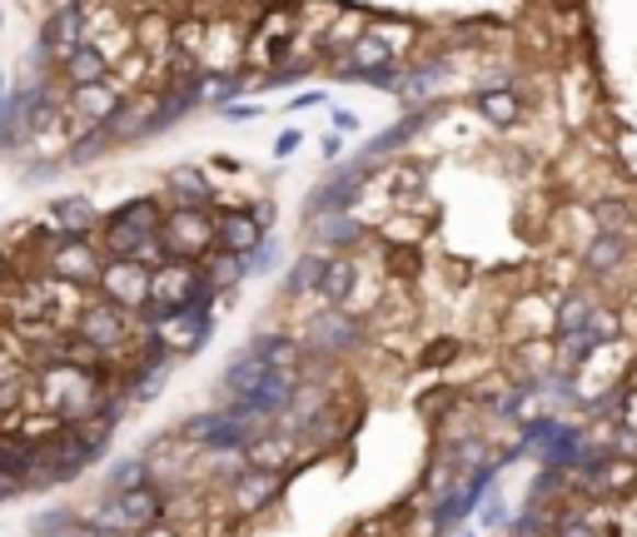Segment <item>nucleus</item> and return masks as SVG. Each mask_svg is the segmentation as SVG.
Listing matches in <instances>:
<instances>
[{
    "instance_id": "obj_3",
    "label": "nucleus",
    "mask_w": 637,
    "mask_h": 537,
    "mask_svg": "<svg viewBox=\"0 0 637 537\" xmlns=\"http://www.w3.org/2000/svg\"><path fill=\"white\" fill-rule=\"evenodd\" d=\"M209 329H215V313L209 309H174V313L140 319V333L150 339V349H160L164 358H184V354H195V349H205Z\"/></svg>"
},
{
    "instance_id": "obj_11",
    "label": "nucleus",
    "mask_w": 637,
    "mask_h": 537,
    "mask_svg": "<svg viewBox=\"0 0 637 537\" xmlns=\"http://www.w3.org/2000/svg\"><path fill=\"white\" fill-rule=\"evenodd\" d=\"M100 209H95V199L90 194H60L50 209L41 215V225L50 229L55 239H95V229H100Z\"/></svg>"
},
{
    "instance_id": "obj_1",
    "label": "nucleus",
    "mask_w": 637,
    "mask_h": 537,
    "mask_svg": "<svg viewBox=\"0 0 637 537\" xmlns=\"http://www.w3.org/2000/svg\"><path fill=\"white\" fill-rule=\"evenodd\" d=\"M110 384L115 378H100V374H86V368H70V364H41L31 378V409L35 413H50L55 423H80L90 413H100L105 403Z\"/></svg>"
},
{
    "instance_id": "obj_14",
    "label": "nucleus",
    "mask_w": 637,
    "mask_h": 537,
    "mask_svg": "<svg viewBox=\"0 0 637 537\" xmlns=\"http://www.w3.org/2000/svg\"><path fill=\"white\" fill-rule=\"evenodd\" d=\"M239 354H249L254 364H264V368H294V374H304V344L294 339V333H284V329L254 333Z\"/></svg>"
},
{
    "instance_id": "obj_28",
    "label": "nucleus",
    "mask_w": 637,
    "mask_h": 537,
    "mask_svg": "<svg viewBox=\"0 0 637 537\" xmlns=\"http://www.w3.org/2000/svg\"><path fill=\"white\" fill-rule=\"evenodd\" d=\"M498 523H508V503L498 493H488L484 498V513H478V527L474 533H488V527H498Z\"/></svg>"
},
{
    "instance_id": "obj_8",
    "label": "nucleus",
    "mask_w": 637,
    "mask_h": 537,
    "mask_svg": "<svg viewBox=\"0 0 637 537\" xmlns=\"http://www.w3.org/2000/svg\"><path fill=\"white\" fill-rule=\"evenodd\" d=\"M280 493H284V478L254 473V468H239V473L229 478L225 488H219V503H225V513H229V517L249 523V517L270 513V507L280 503Z\"/></svg>"
},
{
    "instance_id": "obj_31",
    "label": "nucleus",
    "mask_w": 637,
    "mask_h": 537,
    "mask_svg": "<svg viewBox=\"0 0 637 537\" xmlns=\"http://www.w3.org/2000/svg\"><path fill=\"white\" fill-rule=\"evenodd\" d=\"M135 537H190V527H180V523H155V527H145V533H135Z\"/></svg>"
},
{
    "instance_id": "obj_23",
    "label": "nucleus",
    "mask_w": 637,
    "mask_h": 537,
    "mask_svg": "<svg viewBox=\"0 0 637 537\" xmlns=\"http://www.w3.org/2000/svg\"><path fill=\"white\" fill-rule=\"evenodd\" d=\"M588 339H593V349L603 344H623V313H617V304H593V313H588Z\"/></svg>"
},
{
    "instance_id": "obj_30",
    "label": "nucleus",
    "mask_w": 637,
    "mask_h": 537,
    "mask_svg": "<svg viewBox=\"0 0 637 537\" xmlns=\"http://www.w3.org/2000/svg\"><path fill=\"white\" fill-rule=\"evenodd\" d=\"M31 488H25V478H11V473H0V507L15 503V498H25Z\"/></svg>"
},
{
    "instance_id": "obj_27",
    "label": "nucleus",
    "mask_w": 637,
    "mask_h": 537,
    "mask_svg": "<svg viewBox=\"0 0 637 537\" xmlns=\"http://www.w3.org/2000/svg\"><path fill=\"white\" fill-rule=\"evenodd\" d=\"M195 105H229V95L239 90L235 76H195Z\"/></svg>"
},
{
    "instance_id": "obj_7",
    "label": "nucleus",
    "mask_w": 637,
    "mask_h": 537,
    "mask_svg": "<svg viewBox=\"0 0 637 537\" xmlns=\"http://www.w3.org/2000/svg\"><path fill=\"white\" fill-rule=\"evenodd\" d=\"M120 100H125V90L115 85V80H95V85H80V90H66V129H70V140L76 135H90V129H100L110 115L120 110Z\"/></svg>"
},
{
    "instance_id": "obj_5",
    "label": "nucleus",
    "mask_w": 637,
    "mask_h": 537,
    "mask_svg": "<svg viewBox=\"0 0 637 537\" xmlns=\"http://www.w3.org/2000/svg\"><path fill=\"white\" fill-rule=\"evenodd\" d=\"M160 244H164V254H170V259L200 264V259L215 249V209H170V205H164Z\"/></svg>"
},
{
    "instance_id": "obj_4",
    "label": "nucleus",
    "mask_w": 637,
    "mask_h": 537,
    "mask_svg": "<svg viewBox=\"0 0 637 537\" xmlns=\"http://www.w3.org/2000/svg\"><path fill=\"white\" fill-rule=\"evenodd\" d=\"M364 319H354V313H344V309H314V319L304 323L294 339L304 344V358H344V354H354L359 344H364Z\"/></svg>"
},
{
    "instance_id": "obj_18",
    "label": "nucleus",
    "mask_w": 637,
    "mask_h": 537,
    "mask_svg": "<svg viewBox=\"0 0 637 537\" xmlns=\"http://www.w3.org/2000/svg\"><path fill=\"white\" fill-rule=\"evenodd\" d=\"M349 55H354V60L344 65V76H359V80H389L394 60H399V55H394L384 41H374V35H359V45Z\"/></svg>"
},
{
    "instance_id": "obj_21",
    "label": "nucleus",
    "mask_w": 637,
    "mask_h": 537,
    "mask_svg": "<svg viewBox=\"0 0 637 537\" xmlns=\"http://www.w3.org/2000/svg\"><path fill=\"white\" fill-rule=\"evenodd\" d=\"M200 279H205L215 294H229V289H239L249 274H244V259L239 254H219V249H209V254L200 259Z\"/></svg>"
},
{
    "instance_id": "obj_6",
    "label": "nucleus",
    "mask_w": 637,
    "mask_h": 537,
    "mask_svg": "<svg viewBox=\"0 0 637 537\" xmlns=\"http://www.w3.org/2000/svg\"><path fill=\"white\" fill-rule=\"evenodd\" d=\"M90 294L140 319L145 304H150V268L135 264V259H105L100 264V279L90 284Z\"/></svg>"
},
{
    "instance_id": "obj_26",
    "label": "nucleus",
    "mask_w": 637,
    "mask_h": 537,
    "mask_svg": "<svg viewBox=\"0 0 637 537\" xmlns=\"http://www.w3.org/2000/svg\"><path fill=\"white\" fill-rule=\"evenodd\" d=\"M105 150H110V140L100 135V129H90V135H76V140L66 145V160H60V164H76V170H86V164H95Z\"/></svg>"
},
{
    "instance_id": "obj_25",
    "label": "nucleus",
    "mask_w": 637,
    "mask_h": 537,
    "mask_svg": "<svg viewBox=\"0 0 637 537\" xmlns=\"http://www.w3.org/2000/svg\"><path fill=\"white\" fill-rule=\"evenodd\" d=\"M478 115L498 129L513 125V119H519V95H513V90H484V95H478Z\"/></svg>"
},
{
    "instance_id": "obj_22",
    "label": "nucleus",
    "mask_w": 637,
    "mask_h": 537,
    "mask_svg": "<svg viewBox=\"0 0 637 537\" xmlns=\"http://www.w3.org/2000/svg\"><path fill=\"white\" fill-rule=\"evenodd\" d=\"M110 219H120V225H130L135 235H160L164 199H160V194H145V199H130V205H120Z\"/></svg>"
},
{
    "instance_id": "obj_17",
    "label": "nucleus",
    "mask_w": 637,
    "mask_h": 537,
    "mask_svg": "<svg viewBox=\"0 0 637 537\" xmlns=\"http://www.w3.org/2000/svg\"><path fill=\"white\" fill-rule=\"evenodd\" d=\"M354 284H359V259L354 254H329L325 279H319V304H325V309H344L349 294H354Z\"/></svg>"
},
{
    "instance_id": "obj_15",
    "label": "nucleus",
    "mask_w": 637,
    "mask_h": 537,
    "mask_svg": "<svg viewBox=\"0 0 637 537\" xmlns=\"http://www.w3.org/2000/svg\"><path fill=\"white\" fill-rule=\"evenodd\" d=\"M164 205L170 209H209L215 205V180L195 164H184V170H170L164 174Z\"/></svg>"
},
{
    "instance_id": "obj_12",
    "label": "nucleus",
    "mask_w": 637,
    "mask_h": 537,
    "mask_svg": "<svg viewBox=\"0 0 637 537\" xmlns=\"http://www.w3.org/2000/svg\"><path fill=\"white\" fill-rule=\"evenodd\" d=\"M553 299H558V294H548V289L519 294V299H513V313H508V339H519V344L553 339Z\"/></svg>"
},
{
    "instance_id": "obj_10",
    "label": "nucleus",
    "mask_w": 637,
    "mask_h": 537,
    "mask_svg": "<svg viewBox=\"0 0 637 537\" xmlns=\"http://www.w3.org/2000/svg\"><path fill=\"white\" fill-rule=\"evenodd\" d=\"M100 264H105V254H100L95 239H55V249L41 259L45 274L76 284V289H90L100 279Z\"/></svg>"
},
{
    "instance_id": "obj_2",
    "label": "nucleus",
    "mask_w": 637,
    "mask_h": 537,
    "mask_svg": "<svg viewBox=\"0 0 637 537\" xmlns=\"http://www.w3.org/2000/svg\"><path fill=\"white\" fill-rule=\"evenodd\" d=\"M70 333H76V339H86L90 349H100V354H105L115 368H125L135 339H140V319H135V313H125V309H115V304H105V299H95V294H86L80 313L70 319Z\"/></svg>"
},
{
    "instance_id": "obj_20",
    "label": "nucleus",
    "mask_w": 637,
    "mask_h": 537,
    "mask_svg": "<svg viewBox=\"0 0 637 537\" xmlns=\"http://www.w3.org/2000/svg\"><path fill=\"white\" fill-rule=\"evenodd\" d=\"M627 259H633V254H627V239H613V235H593V239H588V249H583V268H588V274H598L603 284L613 279Z\"/></svg>"
},
{
    "instance_id": "obj_9",
    "label": "nucleus",
    "mask_w": 637,
    "mask_h": 537,
    "mask_svg": "<svg viewBox=\"0 0 637 537\" xmlns=\"http://www.w3.org/2000/svg\"><path fill=\"white\" fill-rule=\"evenodd\" d=\"M304 462H309V448H304L294 433H284V429H264V433H254V438L244 443V468H254V473L289 478L294 468H304Z\"/></svg>"
},
{
    "instance_id": "obj_19",
    "label": "nucleus",
    "mask_w": 637,
    "mask_h": 537,
    "mask_svg": "<svg viewBox=\"0 0 637 537\" xmlns=\"http://www.w3.org/2000/svg\"><path fill=\"white\" fill-rule=\"evenodd\" d=\"M325 264H329L325 249H309V254H299V264H294L289 279H284V294H289L294 304H304V299L319 304V279H325Z\"/></svg>"
},
{
    "instance_id": "obj_29",
    "label": "nucleus",
    "mask_w": 637,
    "mask_h": 537,
    "mask_svg": "<svg viewBox=\"0 0 637 537\" xmlns=\"http://www.w3.org/2000/svg\"><path fill=\"white\" fill-rule=\"evenodd\" d=\"M394 194H399V199H409V194H423V170H394Z\"/></svg>"
},
{
    "instance_id": "obj_16",
    "label": "nucleus",
    "mask_w": 637,
    "mask_h": 537,
    "mask_svg": "<svg viewBox=\"0 0 637 537\" xmlns=\"http://www.w3.org/2000/svg\"><path fill=\"white\" fill-rule=\"evenodd\" d=\"M105 76H110V65L100 60L95 45H76L66 60H55V85H66V90L95 85V80H105Z\"/></svg>"
},
{
    "instance_id": "obj_32",
    "label": "nucleus",
    "mask_w": 637,
    "mask_h": 537,
    "mask_svg": "<svg viewBox=\"0 0 637 537\" xmlns=\"http://www.w3.org/2000/svg\"><path fill=\"white\" fill-rule=\"evenodd\" d=\"M464 537H478V533H464Z\"/></svg>"
},
{
    "instance_id": "obj_13",
    "label": "nucleus",
    "mask_w": 637,
    "mask_h": 537,
    "mask_svg": "<svg viewBox=\"0 0 637 537\" xmlns=\"http://www.w3.org/2000/svg\"><path fill=\"white\" fill-rule=\"evenodd\" d=\"M270 239V229H260V219L249 209H215V249L219 254H254Z\"/></svg>"
},
{
    "instance_id": "obj_24",
    "label": "nucleus",
    "mask_w": 637,
    "mask_h": 537,
    "mask_svg": "<svg viewBox=\"0 0 637 537\" xmlns=\"http://www.w3.org/2000/svg\"><path fill=\"white\" fill-rule=\"evenodd\" d=\"M130 488H150V468H145L140 453H135V458L110 462V473H105V498L110 493H130Z\"/></svg>"
}]
</instances>
